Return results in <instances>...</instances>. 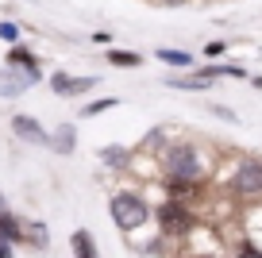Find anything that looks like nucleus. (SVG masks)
<instances>
[{
  "instance_id": "0eeeda50",
  "label": "nucleus",
  "mask_w": 262,
  "mask_h": 258,
  "mask_svg": "<svg viewBox=\"0 0 262 258\" xmlns=\"http://www.w3.org/2000/svg\"><path fill=\"white\" fill-rule=\"evenodd\" d=\"M12 131L27 143H39V146H50V135L42 131V123H35L31 116H12Z\"/></svg>"
},
{
  "instance_id": "1a4fd4ad",
  "label": "nucleus",
  "mask_w": 262,
  "mask_h": 258,
  "mask_svg": "<svg viewBox=\"0 0 262 258\" xmlns=\"http://www.w3.org/2000/svg\"><path fill=\"white\" fill-rule=\"evenodd\" d=\"M0 239H8V243H19V239H24V224H19L8 208L0 212Z\"/></svg>"
},
{
  "instance_id": "2eb2a0df",
  "label": "nucleus",
  "mask_w": 262,
  "mask_h": 258,
  "mask_svg": "<svg viewBox=\"0 0 262 258\" xmlns=\"http://www.w3.org/2000/svg\"><path fill=\"white\" fill-rule=\"evenodd\" d=\"M116 104H120L116 97H100V100H93V104H85L81 116H100V112H108V108H116Z\"/></svg>"
},
{
  "instance_id": "f257e3e1",
  "label": "nucleus",
  "mask_w": 262,
  "mask_h": 258,
  "mask_svg": "<svg viewBox=\"0 0 262 258\" xmlns=\"http://www.w3.org/2000/svg\"><path fill=\"white\" fill-rule=\"evenodd\" d=\"M162 174H166V181H170V178L201 181V174H205V158H201V150H196L193 143H170L162 150Z\"/></svg>"
},
{
  "instance_id": "4468645a",
  "label": "nucleus",
  "mask_w": 262,
  "mask_h": 258,
  "mask_svg": "<svg viewBox=\"0 0 262 258\" xmlns=\"http://www.w3.org/2000/svg\"><path fill=\"white\" fill-rule=\"evenodd\" d=\"M8 62L12 66H35V54L27 47H19V42H12V50H8Z\"/></svg>"
},
{
  "instance_id": "aec40b11",
  "label": "nucleus",
  "mask_w": 262,
  "mask_h": 258,
  "mask_svg": "<svg viewBox=\"0 0 262 258\" xmlns=\"http://www.w3.org/2000/svg\"><path fill=\"white\" fill-rule=\"evenodd\" d=\"M224 50H228V42H208V47H205V54H208V62H216V58H220Z\"/></svg>"
},
{
  "instance_id": "6e6552de",
  "label": "nucleus",
  "mask_w": 262,
  "mask_h": 258,
  "mask_svg": "<svg viewBox=\"0 0 262 258\" xmlns=\"http://www.w3.org/2000/svg\"><path fill=\"white\" fill-rule=\"evenodd\" d=\"M50 146H54L58 154H70L77 146V131H74V123H62V127L50 135Z\"/></svg>"
},
{
  "instance_id": "39448f33",
  "label": "nucleus",
  "mask_w": 262,
  "mask_h": 258,
  "mask_svg": "<svg viewBox=\"0 0 262 258\" xmlns=\"http://www.w3.org/2000/svg\"><path fill=\"white\" fill-rule=\"evenodd\" d=\"M35 81H39V66H12L8 62V70H0V97H19Z\"/></svg>"
},
{
  "instance_id": "f03ea898",
  "label": "nucleus",
  "mask_w": 262,
  "mask_h": 258,
  "mask_svg": "<svg viewBox=\"0 0 262 258\" xmlns=\"http://www.w3.org/2000/svg\"><path fill=\"white\" fill-rule=\"evenodd\" d=\"M112 220L120 231H139L150 220V204L139 193H116L112 197Z\"/></svg>"
},
{
  "instance_id": "9b49d317",
  "label": "nucleus",
  "mask_w": 262,
  "mask_h": 258,
  "mask_svg": "<svg viewBox=\"0 0 262 258\" xmlns=\"http://www.w3.org/2000/svg\"><path fill=\"white\" fill-rule=\"evenodd\" d=\"M166 85L170 89H185V93H201V89H208V77H201V73H193V77H170Z\"/></svg>"
},
{
  "instance_id": "20e7f679",
  "label": "nucleus",
  "mask_w": 262,
  "mask_h": 258,
  "mask_svg": "<svg viewBox=\"0 0 262 258\" xmlns=\"http://www.w3.org/2000/svg\"><path fill=\"white\" fill-rule=\"evenodd\" d=\"M155 220H158V227H162V235H185L189 227H193V212L181 204V197H173V201H166V204H158L155 208Z\"/></svg>"
},
{
  "instance_id": "f3484780",
  "label": "nucleus",
  "mask_w": 262,
  "mask_h": 258,
  "mask_svg": "<svg viewBox=\"0 0 262 258\" xmlns=\"http://www.w3.org/2000/svg\"><path fill=\"white\" fill-rule=\"evenodd\" d=\"M100 158H104L108 166H123V162H127V150H120V146H104Z\"/></svg>"
},
{
  "instance_id": "423d86ee",
  "label": "nucleus",
  "mask_w": 262,
  "mask_h": 258,
  "mask_svg": "<svg viewBox=\"0 0 262 258\" xmlns=\"http://www.w3.org/2000/svg\"><path fill=\"white\" fill-rule=\"evenodd\" d=\"M93 85H100V81L97 77H70V73H62V70L50 77V89H54L58 97H81V93H89Z\"/></svg>"
},
{
  "instance_id": "7ed1b4c3",
  "label": "nucleus",
  "mask_w": 262,
  "mask_h": 258,
  "mask_svg": "<svg viewBox=\"0 0 262 258\" xmlns=\"http://www.w3.org/2000/svg\"><path fill=\"white\" fill-rule=\"evenodd\" d=\"M231 193L251 201V197H262V158H239L235 169H231Z\"/></svg>"
},
{
  "instance_id": "ddd939ff",
  "label": "nucleus",
  "mask_w": 262,
  "mask_h": 258,
  "mask_svg": "<svg viewBox=\"0 0 262 258\" xmlns=\"http://www.w3.org/2000/svg\"><path fill=\"white\" fill-rule=\"evenodd\" d=\"M108 62H112V66H143V54H131V50H108Z\"/></svg>"
},
{
  "instance_id": "412c9836",
  "label": "nucleus",
  "mask_w": 262,
  "mask_h": 258,
  "mask_svg": "<svg viewBox=\"0 0 262 258\" xmlns=\"http://www.w3.org/2000/svg\"><path fill=\"white\" fill-rule=\"evenodd\" d=\"M8 254H12V243H8V239H0V258H8Z\"/></svg>"
},
{
  "instance_id": "9d476101",
  "label": "nucleus",
  "mask_w": 262,
  "mask_h": 258,
  "mask_svg": "<svg viewBox=\"0 0 262 258\" xmlns=\"http://www.w3.org/2000/svg\"><path fill=\"white\" fill-rule=\"evenodd\" d=\"M158 62H166V66H178V70H193V54H185V50H173V47L158 50Z\"/></svg>"
},
{
  "instance_id": "dca6fc26",
  "label": "nucleus",
  "mask_w": 262,
  "mask_h": 258,
  "mask_svg": "<svg viewBox=\"0 0 262 258\" xmlns=\"http://www.w3.org/2000/svg\"><path fill=\"white\" fill-rule=\"evenodd\" d=\"M24 235H31V243H35V247H42V250H47V227H42V224H24Z\"/></svg>"
},
{
  "instance_id": "f8f14e48",
  "label": "nucleus",
  "mask_w": 262,
  "mask_h": 258,
  "mask_svg": "<svg viewBox=\"0 0 262 258\" xmlns=\"http://www.w3.org/2000/svg\"><path fill=\"white\" fill-rule=\"evenodd\" d=\"M74 254H81V258H93V254H97V243H93L89 231H77V235H74Z\"/></svg>"
},
{
  "instance_id": "a211bd4d",
  "label": "nucleus",
  "mask_w": 262,
  "mask_h": 258,
  "mask_svg": "<svg viewBox=\"0 0 262 258\" xmlns=\"http://www.w3.org/2000/svg\"><path fill=\"white\" fill-rule=\"evenodd\" d=\"M208 116H220V120H224V123H235V120H239V116H235V112H231V108H228V104H208Z\"/></svg>"
},
{
  "instance_id": "6ab92c4d",
  "label": "nucleus",
  "mask_w": 262,
  "mask_h": 258,
  "mask_svg": "<svg viewBox=\"0 0 262 258\" xmlns=\"http://www.w3.org/2000/svg\"><path fill=\"white\" fill-rule=\"evenodd\" d=\"M0 39H4V42H16V39H19V24L4 19V24H0Z\"/></svg>"
},
{
  "instance_id": "4be33fe9",
  "label": "nucleus",
  "mask_w": 262,
  "mask_h": 258,
  "mask_svg": "<svg viewBox=\"0 0 262 258\" xmlns=\"http://www.w3.org/2000/svg\"><path fill=\"white\" fill-rule=\"evenodd\" d=\"M4 208H8V204H4V193H0V212H4Z\"/></svg>"
}]
</instances>
